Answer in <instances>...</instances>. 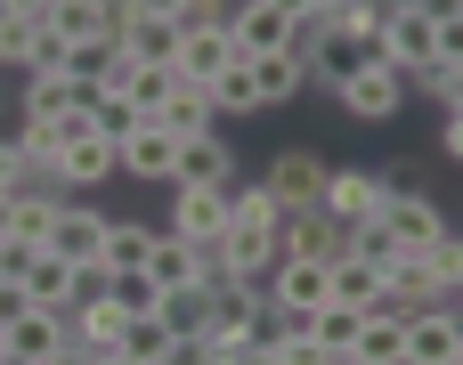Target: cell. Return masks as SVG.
<instances>
[{
	"instance_id": "cell-12",
	"label": "cell",
	"mask_w": 463,
	"mask_h": 365,
	"mask_svg": "<svg viewBox=\"0 0 463 365\" xmlns=\"http://www.w3.org/2000/svg\"><path fill=\"white\" fill-rule=\"evenodd\" d=\"M114 171H122V154H114L106 130H73L65 154H57V187H106Z\"/></svg>"
},
{
	"instance_id": "cell-28",
	"label": "cell",
	"mask_w": 463,
	"mask_h": 365,
	"mask_svg": "<svg viewBox=\"0 0 463 365\" xmlns=\"http://www.w3.org/2000/svg\"><path fill=\"white\" fill-rule=\"evenodd\" d=\"M155 317L179 333V342H203V325H212V285H187V293H163L155 301Z\"/></svg>"
},
{
	"instance_id": "cell-49",
	"label": "cell",
	"mask_w": 463,
	"mask_h": 365,
	"mask_svg": "<svg viewBox=\"0 0 463 365\" xmlns=\"http://www.w3.org/2000/svg\"><path fill=\"white\" fill-rule=\"evenodd\" d=\"M98 8H114V16H130V0H98Z\"/></svg>"
},
{
	"instance_id": "cell-37",
	"label": "cell",
	"mask_w": 463,
	"mask_h": 365,
	"mask_svg": "<svg viewBox=\"0 0 463 365\" xmlns=\"http://www.w3.org/2000/svg\"><path fill=\"white\" fill-rule=\"evenodd\" d=\"M456 73H463V65H448V57H431V65H407V81H415L423 98H439V106L456 98Z\"/></svg>"
},
{
	"instance_id": "cell-35",
	"label": "cell",
	"mask_w": 463,
	"mask_h": 365,
	"mask_svg": "<svg viewBox=\"0 0 463 365\" xmlns=\"http://www.w3.org/2000/svg\"><path fill=\"white\" fill-rule=\"evenodd\" d=\"M24 73H65V33L41 16L33 24V49H24Z\"/></svg>"
},
{
	"instance_id": "cell-10",
	"label": "cell",
	"mask_w": 463,
	"mask_h": 365,
	"mask_svg": "<svg viewBox=\"0 0 463 365\" xmlns=\"http://www.w3.org/2000/svg\"><path fill=\"white\" fill-rule=\"evenodd\" d=\"M220 228H228V187H187V179H171V236L212 244Z\"/></svg>"
},
{
	"instance_id": "cell-33",
	"label": "cell",
	"mask_w": 463,
	"mask_h": 365,
	"mask_svg": "<svg viewBox=\"0 0 463 365\" xmlns=\"http://www.w3.org/2000/svg\"><path fill=\"white\" fill-rule=\"evenodd\" d=\"M342 252H350V260H374V268H391V260H399V244H391L383 211H374V220H358V228H342Z\"/></svg>"
},
{
	"instance_id": "cell-27",
	"label": "cell",
	"mask_w": 463,
	"mask_h": 365,
	"mask_svg": "<svg viewBox=\"0 0 463 365\" xmlns=\"http://www.w3.org/2000/svg\"><path fill=\"white\" fill-rule=\"evenodd\" d=\"M383 293H391L399 309H431V301H439V285H431V268H423V252H399V260L383 268Z\"/></svg>"
},
{
	"instance_id": "cell-15",
	"label": "cell",
	"mask_w": 463,
	"mask_h": 365,
	"mask_svg": "<svg viewBox=\"0 0 463 365\" xmlns=\"http://www.w3.org/2000/svg\"><path fill=\"white\" fill-rule=\"evenodd\" d=\"M114 49H122V57H146V65H171V57H179V24L130 8V16H114Z\"/></svg>"
},
{
	"instance_id": "cell-39",
	"label": "cell",
	"mask_w": 463,
	"mask_h": 365,
	"mask_svg": "<svg viewBox=\"0 0 463 365\" xmlns=\"http://www.w3.org/2000/svg\"><path fill=\"white\" fill-rule=\"evenodd\" d=\"M33 24H41V16H0V65H24V49H33Z\"/></svg>"
},
{
	"instance_id": "cell-6",
	"label": "cell",
	"mask_w": 463,
	"mask_h": 365,
	"mask_svg": "<svg viewBox=\"0 0 463 365\" xmlns=\"http://www.w3.org/2000/svg\"><path fill=\"white\" fill-rule=\"evenodd\" d=\"M260 187L277 195V211H285V220H293V211H317V203H326V163H317L309 146H285V154L260 171Z\"/></svg>"
},
{
	"instance_id": "cell-23",
	"label": "cell",
	"mask_w": 463,
	"mask_h": 365,
	"mask_svg": "<svg viewBox=\"0 0 463 365\" xmlns=\"http://www.w3.org/2000/svg\"><path fill=\"white\" fill-rule=\"evenodd\" d=\"M163 130H179V138H195V130H220V106H212V81H179L171 98H163V114H155Z\"/></svg>"
},
{
	"instance_id": "cell-18",
	"label": "cell",
	"mask_w": 463,
	"mask_h": 365,
	"mask_svg": "<svg viewBox=\"0 0 463 365\" xmlns=\"http://www.w3.org/2000/svg\"><path fill=\"white\" fill-rule=\"evenodd\" d=\"M49 252L98 268V252H106V211H90V203H57V236H49Z\"/></svg>"
},
{
	"instance_id": "cell-5",
	"label": "cell",
	"mask_w": 463,
	"mask_h": 365,
	"mask_svg": "<svg viewBox=\"0 0 463 365\" xmlns=\"http://www.w3.org/2000/svg\"><path fill=\"white\" fill-rule=\"evenodd\" d=\"M114 154H122V171L146 179V187H171V179H179V130H163V122H130V130L114 138Z\"/></svg>"
},
{
	"instance_id": "cell-11",
	"label": "cell",
	"mask_w": 463,
	"mask_h": 365,
	"mask_svg": "<svg viewBox=\"0 0 463 365\" xmlns=\"http://www.w3.org/2000/svg\"><path fill=\"white\" fill-rule=\"evenodd\" d=\"M326 268H334V260H277L269 309H277V317H317V309H326Z\"/></svg>"
},
{
	"instance_id": "cell-16",
	"label": "cell",
	"mask_w": 463,
	"mask_h": 365,
	"mask_svg": "<svg viewBox=\"0 0 463 365\" xmlns=\"http://www.w3.org/2000/svg\"><path fill=\"white\" fill-rule=\"evenodd\" d=\"M220 65H236L228 24H195V33H179V57H171V73H179V81H212Z\"/></svg>"
},
{
	"instance_id": "cell-9",
	"label": "cell",
	"mask_w": 463,
	"mask_h": 365,
	"mask_svg": "<svg viewBox=\"0 0 463 365\" xmlns=\"http://www.w3.org/2000/svg\"><path fill=\"white\" fill-rule=\"evenodd\" d=\"M383 187H391L383 171H326V203H317V211H326L334 228H358V220L383 211Z\"/></svg>"
},
{
	"instance_id": "cell-40",
	"label": "cell",
	"mask_w": 463,
	"mask_h": 365,
	"mask_svg": "<svg viewBox=\"0 0 463 365\" xmlns=\"http://www.w3.org/2000/svg\"><path fill=\"white\" fill-rule=\"evenodd\" d=\"M16 187H33V171H24L16 138H0V195H16Z\"/></svg>"
},
{
	"instance_id": "cell-24",
	"label": "cell",
	"mask_w": 463,
	"mask_h": 365,
	"mask_svg": "<svg viewBox=\"0 0 463 365\" xmlns=\"http://www.w3.org/2000/svg\"><path fill=\"white\" fill-rule=\"evenodd\" d=\"M49 236H57V195H33V187H16V195H8V244H33V252H49Z\"/></svg>"
},
{
	"instance_id": "cell-55",
	"label": "cell",
	"mask_w": 463,
	"mask_h": 365,
	"mask_svg": "<svg viewBox=\"0 0 463 365\" xmlns=\"http://www.w3.org/2000/svg\"><path fill=\"white\" fill-rule=\"evenodd\" d=\"M456 365H463V358H456Z\"/></svg>"
},
{
	"instance_id": "cell-36",
	"label": "cell",
	"mask_w": 463,
	"mask_h": 365,
	"mask_svg": "<svg viewBox=\"0 0 463 365\" xmlns=\"http://www.w3.org/2000/svg\"><path fill=\"white\" fill-rule=\"evenodd\" d=\"M114 301H122L130 317H155V301H163V293H155V276H146V268H130V276H114Z\"/></svg>"
},
{
	"instance_id": "cell-22",
	"label": "cell",
	"mask_w": 463,
	"mask_h": 365,
	"mask_svg": "<svg viewBox=\"0 0 463 365\" xmlns=\"http://www.w3.org/2000/svg\"><path fill=\"white\" fill-rule=\"evenodd\" d=\"M81 98H90V89H81L73 73H24V122H65Z\"/></svg>"
},
{
	"instance_id": "cell-25",
	"label": "cell",
	"mask_w": 463,
	"mask_h": 365,
	"mask_svg": "<svg viewBox=\"0 0 463 365\" xmlns=\"http://www.w3.org/2000/svg\"><path fill=\"white\" fill-rule=\"evenodd\" d=\"M212 106H220V122L260 114V73H252V57H236V65H220V73H212Z\"/></svg>"
},
{
	"instance_id": "cell-43",
	"label": "cell",
	"mask_w": 463,
	"mask_h": 365,
	"mask_svg": "<svg viewBox=\"0 0 463 365\" xmlns=\"http://www.w3.org/2000/svg\"><path fill=\"white\" fill-rule=\"evenodd\" d=\"M439 146H448V154L463 163V114H448V130H439Z\"/></svg>"
},
{
	"instance_id": "cell-14",
	"label": "cell",
	"mask_w": 463,
	"mask_h": 365,
	"mask_svg": "<svg viewBox=\"0 0 463 365\" xmlns=\"http://www.w3.org/2000/svg\"><path fill=\"white\" fill-rule=\"evenodd\" d=\"M16 285H24L33 309H73V301H81V260H65V252H33V268H24Z\"/></svg>"
},
{
	"instance_id": "cell-51",
	"label": "cell",
	"mask_w": 463,
	"mask_h": 365,
	"mask_svg": "<svg viewBox=\"0 0 463 365\" xmlns=\"http://www.w3.org/2000/svg\"><path fill=\"white\" fill-rule=\"evenodd\" d=\"M0 365H8V325H0Z\"/></svg>"
},
{
	"instance_id": "cell-44",
	"label": "cell",
	"mask_w": 463,
	"mask_h": 365,
	"mask_svg": "<svg viewBox=\"0 0 463 365\" xmlns=\"http://www.w3.org/2000/svg\"><path fill=\"white\" fill-rule=\"evenodd\" d=\"M0 16H49V0H0Z\"/></svg>"
},
{
	"instance_id": "cell-21",
	"label": "cell",
	"mask_w": 463,
	"mask_h": 365,
	"mask_svg": "<svg viewBox=\"0 0 463 365\" xmlns=\"http://www.w3.org/2000/svg\"><path fill=\"white\" fill-rule=\"evenodd\" d=\"M326 301H342V309H383L391 293H383V268H374V260H350V252H342V260L326 268Z\"/></svg>"
},
{
	"instance_id": "cell-53",
	"label": "cell",
	"mask_w": 463,
	"mask_h": 365,
	"mask_svg": "<svg viewBox=\"0 0 463 365\" xmlns=\"http://www.w3.org/2000/svg\"><path fill=\"white\" fill-rule=\"evenodd\" d=\"M0 244H8V236H0Z\"/></svg>"
},
{
	"instance_id": "cell-7",
	"label": "cell",
	"mask_w": 463,
	"mask_h": 365,
	"mask_svg": "<svg viewBox=\"0 0 463 365\" xmlns=\"http://www.w3.org/2000/svg\"><path fill=\"white\" fill-rule=\"evenodd\" d=\"M463 358V325L448 309H407V342H399V365H456Z\"/></svg>"
},
{
	"instance_id": "cell-4",
	"label": "cell",
	"mask_w": 463,
	"mask_h": 365,
	"mask_svg": "<svg viewBox=\"0 0 463 365\" xmlns=\"http://www.w3.org/2000/svg\"><path fill=\"white\" fill-rule=\"evenodd\" d=\"M293 24H301V16H285L277 0H236V8H228L236 57H285V49H293Z\"/></svg>"
},
{
	"instance_id": "cell-54",
	"label": "cell",
	"mask_w": 463,
	"mask_h": 365,
	"mask_svg": "<svg viewBox=\"0 0 463 365\" xmlns=\"http://www.w3.org/2000/svg\"><path fill=\"white\" fill-rule=\"evenodd\" d=\"M49 8H57V0H49Z\"/></svg>"
},
{
	"instance_id": "cell-45",
	"label": "cell",
	"mask_w": 463,
	"mask_h": 365,
	"mask_svg": "<svg viewBox=\"0 0 463 365\" xmlns=\"http://www.w3.org/2000/svg\"><path fill=\"white\" fill-rule=\"evenodd\" d=\"M130 8H138V16H179L187 0H130Z\"/></svg>"
},
{
	"instance_id": "cell-19",
	"label": "cell",
	"mask_w": 463,
	"mask_h": 365,
	"mask_svg": "<svg viewBox=\"0 0 463 365\" xmlns=\"http://www.w3.org/2000/svg\"><path fill=\"white\" fill-rule=\"evenodd\" d=\"M399 342H407V309H399V301H383V309H366V317H358L350 358H358V365H399Z\"/></svg>"
},
{
	"instance_id": "cell-48",
	"label": "cell",
	"mask_w": 463,
	"mask_h": 365,
	"mask_svg": "<svg viewBox=\"0 0 463 365\" xmlns=\"http://www.w3.org/2000/svg\"><path fill=\"white\" fill-rule=\"evenodd\" d=\"M448 114H463V73H456V98H448Z\"/></svg>"
},
{
	"instance_id": "cell-17",
	"label": "cell",
	"mask_w": 463,
	"mask_h": 365,
	"mask_svg": "<svg viewBox=\"0 0 463 365\" xmlns=\"http://www.w3.org/2000/svg\"><path fill=\"white\" fill-rule=\"evenodd\" d=\"M179 179H187V187H236V154H228V138H220V130L179 138Z\"/></svg>"
},
{
	"instance_id": "cell-47",
	"label": "cell",
	"mask_w": 463,
	"mask_h": 365,
	"mask_svg": "<svg viewBox=\"0 0 463 365\" xmlns=\"http://www.w3.org/2000/svg\"><path fill=\"white\" fill-rule=\"evenodd\" d=\"M277 8H285V16H317L326 0H277Z\"/></svg>"
},
{
	"instance_id": "cell-20",
	"label": "cell",
	"mask_w": 463,
	"mask_h": 365,
	"mask_svg": "<svg viewBox=\"0 0 463 365\" xmlns=\"http://www.w3.org/2000/svg\"><path fill=\"white\" fill-rule=\"evenodd\" d=\"M277 244H285V260H342V228L326 211H293L277 228Z\"/></svg>"
},
{
	"instance_id": "cell-30",
	"label": "cell",
	"mask_w": 463,
	"mask_h": 365,
	"mask_svg": "<svg viewBox=\"0 0 463 365\" xmlns=\"http://www.w3.org/2000/svg\"><path fill=\"white\" fill-rule=\"evenodd\" d=\"M252 73H260V106H285V98L309 81V57H301V49H285V57H252Z\"/></svg>"
},
{
	"instance_id": "cell-34",
	"label": "cell",
	"mask_w": 463,
	"mask_h": 365,
	"mask_svg": "<svg viewBox=\"0 0 463 365\" xmlns=\"http://www.w3.org/2000/svg\"><path fill=\"white\" fill-rule=\"evenodd\" d=\"M358 317H366V309H342V301H326V309L309 317V333L326 342V358H350V342H358Z\"/></svg>"
},
{
	"instance_id": "cell-13",
	"label": "cell",
	"mask_w": 463,
	"mask_h": 365,
	"mask_svg": "<svg viewBox=\"0 0 463 365\" xmlns=\"http://www.w3.org/2000/svg\"><path fill=\"white\" fill-rule=\"evenodd\" d=\"M122 333H130V309L114 301V285H106V293H90V301H73V350L106 358V350H122Z\"/></svg>"
},
{
	"instance_id": "cell-31",
	"label": "cell",
	"mask_w": 463,
	"mask_h": 365,
	"mask_svg": "<svg viewBox=\"0 0 463 365\" xmlns=\"http://www.w3.org/2000/svg\"><path fill=\"white\" fill-rule=\"evenodd\" d=\"M171 350H179V333L163 317H130V333H122V358L130 365H171Z\"/></svg>"
},
{
	"instance_id": "cell-2",
	"label": "cell",
	"mask_w": 463,
	"mask_h": 365,
	"mask_svg": "<svg viewBox=\"0 0 463 365\" xmlns=\"http://www.w3.org/2000/svg\"><path fill=\"white\" fill-rule=\"evenodd\" d=\"M334 98H342V114H350V122H391V114L407 106V73H399L391 57H366Z\"/></svg>"
},
{
	"instance_id": "cell-29",
	"label": "cell",
	"mask_w": 463,
	"mask_h": 365,
	"mask_svg": "<svg viewBox=\"0 0 463 365\" xmlns=\"http://www.w3.org/2000/svg\"><path fill=\"white\" fill-rule=\"evenodd\" d=\"M49 24L65 33V49H81V41H114V8H98V0H57Z\"/></svg>"
},
{
	"instance_id": "cell-42",
	"label": "cell",
	"mask_w": 463,
	"mask_h": 365,
	"mask_svg": "<svg viewBox=\"0 0 463 365\" xmlns=\"http://www.w3.org/2000/svg\"><path fill=\"white\" fill-rule=\"evenodd\" d=\"M431 309H448V317L463 325V276H456V285H439V301H431Z\"/></svg>"
},
{
	"instance_id": "cell-32",
	"label": "cell",
	"mask_w": 463,
	"mask_h": 365,
	"mask_svg": "<svg viewBox=\"0 0 463 365\" xmlns=\"http://www.w3.org/2000/svg\"><path fill=\"white\" fill-rule=\"evenodd\" d=\"M228 228H285V211H277V195L252 179V187H228Z\"/></svg>"
},
{
	"instance_id": "cell-46",
	"label": "cell",
	"mask_w": 463,
	"mask_h": 365,
	"mask_svg": "<svg viewBox=\"0 0 463 365\" xmlns=\"http://www.w3.org/2000/svg\"><path fill=\"white\" fill-rule=\"evenodd\" d=\"M49 365H98V358H90V350H73V342H65V350H57V358H49Z\"/></svg>"
},
{
	"instance_id": "cell-26",
	"label": "cell",
	"mask_w": 463,
	"mask_h": 365,
	"mask_svg": "<svg viewBox=\"0 0 463 365\" xmlns=\"http://www.w3.org/2000/svg\"><path fill=\"white\" fill-rule=\"evenodd\" d=\"M146 252H155V228H138V220H106V252H98V268H106V276L146 268Z\"/></svg>"
},
{
	"instance_id": "cell-1",
	"label": "cell",
	"mask_w": 463,
	"mask_h": 365,
	"mask_svg": "<svg viewBox=\"0 0 463 365\" xmlns=\"http://www.w3.org/2000/svg\"><path fill=\"white\" fill-rule=\"evenodd\" d=\"M374 57H391L399 73H407V65H431V57H439V8H431V0H383Z\"/></svg>"
},
{
	"instance_id": "cell-3",
	"label": "cell",
	"mask_w": 463,
	"mask_h": 365,
	"mask_svg": "<svg viewBox=\"0 0 463 365\" xmlns=\"http://www.w3.org/2000/svg\"><path fill=\"white\" fill-rule=\"evenodd\" d=\"M383 228H391V244L399 252H431L439 236H448V220H439V203L415 187V179H399V187H383Z\"/></svg>"
},
{
	"instance_id": "cell-41",
	"label": "cell",
	"mask_w": 463,
	"mask_h": 365,
	"mask_svg": "<svg viewBox=\"0 0 463 365\" xmlns=\"http://www.w3.org/2000/svg\"><path fill=\"white\" fill-rule=\"evenodd\" d=\"M439 57L463 65V8H439Z\"/></svg>"
},
{
	"instance_id": "cell-8",
	"label": "cell",
	"mask_w": 463,
	"mask_h": 365,
	"mask_svg": "<svg viewBox=\"0 0 463 365\" xmlns=\"http://www.w3.org/2000/svg\"><path fill=\"white\" fill-rule=\"evenodd\" d=\"M73 342V309H24L8 325V365H49Z\"/></svg>"
},
{
	"instance_id": "cell-50",
	"label": "cell",
	"mask_w": 463,
	"mask_h": 365,
	"mask_svg": "<svg viewBox=\"0 0 463 365\" xmlns=\"http://www.w3.org/2000/svg\"><path fill=\"white\" fill-rule=\"evenodd\" d=\"M98 365H130V358H122V350H106V358H98Z\"/></svg>"
},
{
	"instance_id": "cell-52",
	"label": "cell",
	"mask_w": 463,
	"mask_h": 365,
	"mask_svg": "<svg viewBox=\"0 0 463 365\" xmlns=\"http://www.w3.org/2000/svg\"><path fill=\"white\" fill-rule=\"evenodd\" d=\"M334 365H358V358H334Z\"/></svg>"
},
{
	"instance_id": "cell-38",
	"label": "cell",
	"mask_w": 463,
	"mask_h": 365,
	"mask_svg": "<svg viewBox=\"0 0 463 365\" xmlns=\"http://www.w3.org/2000/svg\"><path fill=\"white\" fill-rule=\"evenodd\" d=\"M423 268H431V285H456V276H463V236H456V228L423 252Z\"/></svg>"
}]
</instances>
